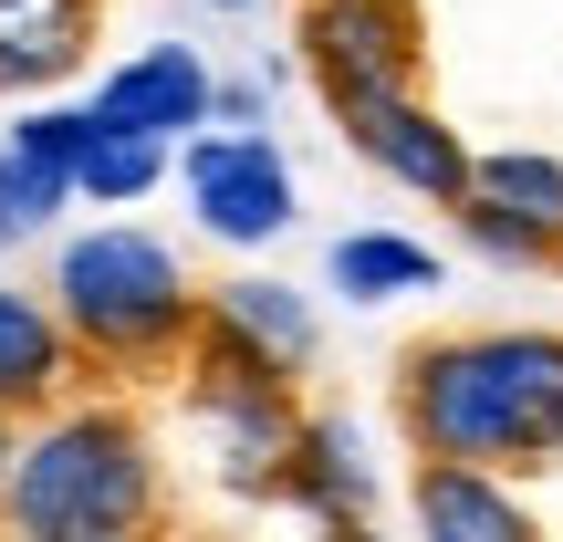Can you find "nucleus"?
Returning a JSON list of instances; mask_svg holds the SVG:
<instances>
[{"label": "nucleus", "instance_id": "1", "mask_svg": "<svg viewBox=\"0 0 563 542\" xmlns=\"http://www.w3.org/2000/svg\"><path fill=\"white\" fill-rule=\"evenodd\" d=\"M397 428L418 460L553 469L563 460V334L553 323H470L397 355Z\"/></svg>", "mask_w": 563, "mask_h": 542}, {"label": "nucleus", "instance_id": "2", "mask_svg": "<svg viewBox=\"0 0 563 542\" xmlns=\"http://www.w3.org/2000/svg\"><path fill=\"white\" fill-rule=\"evenodd\" d=\"M0 522L21 542H136L167 522V449L136 386H74L63 407L21 418Z\"/></svg>", "mask_w": 563, "mask_h": 542}, {"label": "nucleus", "instance_id": "3", "mask_svg": "<svg viewBox=\"0 0 563 542\" xmlns=\"http://www.w3.org/2000/svg\"><path fill=\"white\" fill-rule=\"evenodd\" d=\"M42 281H53L63 323L84 334V355H95L104 386H157V376H178L188 344H199V323H209V281L188 272L157 230H136V220L63 230Z\"/></svg>", "mask_w": 563, "mask_h": 542}, {"label": "nucleus", "instance_id": "4", "mask_svg": "<svg viewBox=\"0 0 563 542\" xmlns=\"http://www.w3.org/2000/svg\"><path fill=\"white\" fill-rule=\"evenodd\" d=\"M302 376H282V365L241 355V344L199 334L178 365V428L188 449H199V469L230 490V501H282V469H292L302 449Z\"/></svg>", "mask_w": 563, "mask_h": 542}, {"label": "nucleus", "instance_id": "5", "mask_svg": "<svg viewBox=\"0 0 563 542\" xmlns=\"http://www.w3.org/2000/svg\"><path fill=\"white\" fill-rule=\"evenodd\" d=\"M292 63L334 104L365 95H418L428 84V11L418 0H292Z\"/></svg>", "mask_w": 563, "mask_h": 542}, {"label": "nucleus", "instance_id": "6", "mask_svg": "<svg viewBox=\"0 0 563 542\" xmlns=\"http://www.w3.org/2000/svg\"><path fill=\"white\" fill-rule=\"evenodd\" d=\"M178 188H188V220L220 251H272L282 230L302 220L292 157H282L262 125H199V136L178 146Z\"/></svg>", "mask_w": 563, "mask_h": 542}, {"label": "nucleus", "instance_id": "7", "mask_svg": "<svg viewBox=\"0 0 563 542\" xmlns=\"http://www.w3.org/2000/svg\"><path fill=\"white\" fill-rule=\"evenodd\" d=\"M334 136L355 146L386 188H407V199H428V209H460V199H470V167H481V146H470L460 125L428 104V84H418V95L334 104Z\"/></svg>", "mask_w": 563, "mask_h": 542}, {"label": "nucleus", "instance_id": "8", "mask_svg": "<svg viewBox=\"0 0 563 542\" xmlns=\"http://www.w3.org/2000/svg\"><path fill=\"white\" fill-rule=\"evenodd\" d=\"M84 125H95V104H53V95H32L11 115V136H0V241H42V230H63V209H84L74 188Z\"/></svg>", "mask_w": 563, "mask_h": 542}, {"label": "nucleus", "instance_id": "9", "mask_svg": "<svg viewBox=\"0 0 563 542\" xmlns=\"http://www.w3.org/2000/svg\"><path fill=\"white\" fill-rule=\"evenodd\" d=\"M74 386H95V355H84V334L63 323L53 281H11L0 272V407L11 418H42V407H63Z\"/></svg>", "mask_w": 563, "mask_h": 542}, {"label": "nucleus", "instance_id": "10", "mask_svg": "<svg viewBox=\"0 0 563 542\" xmlns=\"http://www.w3.org/2000/svg\"><path fill=\"white\" fill-rule=\"evenodd\" d=\"M95 115L188 146L209 115H220V74L199 63V42H146V53H125V63H104V74H95Z\"/></svg>", "mask_w": 563, "mask_h": 542}, {"label": "nucleus", "instance_id": "11", "mask_svg": "<svg viewBox=\"0 0 563 542\" xmlns=\"http://www.w3.org/2000/svg\"><path fill=\"white\" fill-rule=\"evenodd\" d=\"M282 511H302L313 532H365V522L386 511L376 460H365V428H355V418H334V407H313V418H302V449H292V469H282Z\"/></svg>", "mask_w": 563, "mask_h": 542}, {"label": "nucleus", "instance_id": "12", "mask_svg": "<svg viewBox=\"0 0 563 542\" xmlns=\"http://www.w3.org/2000/svg\"><path fill=\"white\" fill-rule=\"evenodd\" d=\"M104 0H0V104H32L95 63Z\"/></svg>", "mask_w": 563, "mask_h": 542}, {"label": "nucleus", "instance_id": "13", "mask_svg": "<svg viewBox=\"0 0 563 542\" xmlns=\"http://www.w3.org/2000/svg\"><path fill=\"white\" fill-rule=\"evenodd\" d=\"M407 522H418L428 542H532V501L511 490V469L418 460V480H407Z\"/></svg>", "mask_w": 563, "mask_h": 542}, {"label": "nucleus", "instance_id": "14", "mask_svg": "<svg viewBox=\"0 0 563 542\" xmlns=\"http://www.w3.org/2000/svg\"><path fill=\"white\" fill-rule=\"evenodd\" d=\"M199 334L241 344V355L282 365V376H313V355H323V323H313V292H292V281H272V272H241V281H209V323H199Z\"/></svg>", "mask_w": 563, "mask_h": 542}, {"label": "nucleus", "instance_id": "15", "mask_svg": "<svg viewBox=\"0 0 563 542\" xmlns=\"http://www.w3.org/2000/svg\"><path fill=\"white\" fill-rule=\"evenodd\" d=\"M323 272H334L344 302H407V292H439V251L407 241V230H344V241L323 251Z\"/></svg>", "mask_w": 563, "mask_h": 542}, {"label": "nucleus", "instance_id": "16", "mask_svg": "<svg viewBox=\"0 0 563 542\" xmlns=\"http://www.w3.org/2000/svg\"><path fill=\"white\" fill-rule=\"evenodd\" d=\"M178 167V146L167 136H136V125H84V146H74V188H84V209H136L146 188Z\"/></svg>", "mask_w": 563, "mask_h": 542}, {"label": "nucleus", "instance_id": "17", "mask_svg": "<svg viewBox=\"0 0 563 542\" xmlns=\"http://www.w3.org/2000/svg\"><path fill=\"white\" fill-rule=\"evenodd\" d=\"M470 199H490V209H511V220H532V230L563 241V157L553 146H490V157L470 167Z\"/></svg>", "mask_w": 563, "mask_h": 542}, {"label": "nucleus", "instance_id": "18", "mask_svg": "<svg viewBox=\"0 0 563 542\" xmlns=\"http://www.w3.org/2000/svg\"><path fill=\"white\" fill-rule=\"evenodd\" d=\"M449 220H460V241L481 251V262H501V272H563V241H553V230L511 220V209H490V199H460Z\"/></svg>", "mask_w": 563, "mask_h": 542}, {"label": "nucleus", "instance_id": "19", "mask_svg": "<svg viewBox=\"0 0 563 542\" xmlns=\"http://www.w3.org/2000/svg\"><path fill=\"white\" fill-rule=\"evenodd\" d=\"M272 115V84L262 74H220V115H209V125H262Z\"/></svg>", "mask_w": 563, "mask_h": 542}, {"label": "nucleus", "instance_id": "20", "mask_svg": "<svg viewBox=\"0 0 563 542\" xmlns=\"http://www.w3.org/2000/svg\"><path fill=\"white\" fill-rule=\"evenodd\" d=\"M11 449H21V418L0 407V490H11Z\"/></svg>", "mask_w": 563, "mask_h": 542}, {"label": "nucleus", "instance_id": "21", "mask_svg": "<svg viewBox=\"0 0 563 542\" xmlns=\"http://www.w3.org/2000/svg\"><path fill=\"white\" fill-rule=\"evenodd\" d=\"M209 11H251V0H209Z\"/></svg>", "mask_w": 563, "mask_h": 542}, {"label": "nucleus", "instance_id": "22", "mask_svg": "<svg viewBox=\"0 0 563 542\" xmlns=\"http://www.w3.org/2000/svg\"><path fill=\"white\" fill-rule=\"evenodd\" d=\"M0 251H11V241H0Z\"/></svg>", "mask_w": 563, "mask_h": 542}]
</instances>
